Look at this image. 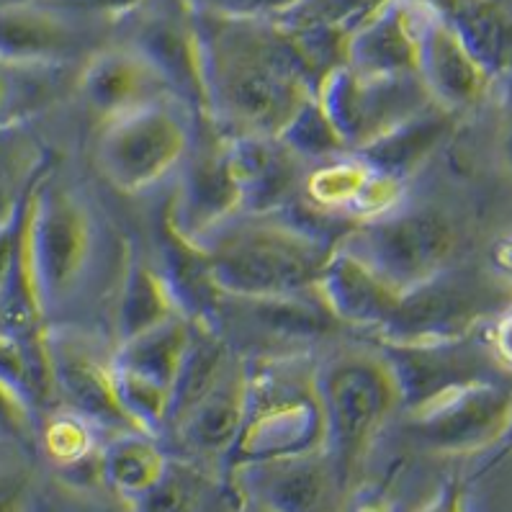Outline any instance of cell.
<instances>
[{
    "mask_svg": "<svg viewBox=\"0 0 512 512\" xmlns=\"http://www.w3.org/2000/svg\"><path fill=\"white\" fill-rule=\"evenodd\" d=\"M165 469L168 461L147 433H119L101 458L106 482L139 505L163 479Z\"/></svg>",
    "mask_w": 512,
    "mask_h": 512,
    "instance_id": "d4e9b609",
    "label": "cell"
},
{
    "mask_svg": "<svg viewBox=\"0 0 512 512\" xmlns=\"http://www.w3.org/2000/svg\"><path fill=\"white\" fill-rule=\"evenodd\" d=\"M317 389L325 417V451L343 489L402 404L397 381L384 356L348 353L317 376Z\"/></svg>",
    "mask_w": 512,
    "mask_h": 512,
    "instance_id": "277c9868",
    "label": "cell"
},
{
    "mask_svg": "<svg viewBox=\"0 0 512 512\" xmlns=\"http://www.w3.org/2000/svg\"><path fill=\"white\" fill-rule=\"evenodd\" d=\"M196 34L201 98L232 137H278L312 101V70L286 26L196 13Z\"/></svg>",
    "mask_w": 512,
    "mask_h": 512,
    "instance_id": "6da1fadb",
    "label": "cell"
},
{
    "mask_svg": "<svg viewBox=\"0 0 512 512\" xmlns=\"http://www.w3.org/2000/svg\"><path fill=\"white\" fill-rule=\"evenodd\" d=\"M484 302L487 294L474 281L443 271L402 291L392 320L381 330L392 343L464 338L487 312Z\"/></svg>",
    "mask_w": 512,
    "mask_h": 512,
    "instance_id": "7c38bea8",
    "label": "cell"
},
{
    "mask_svg": "<svg viewBox=\"0 0 512 512\" xmlns=\"http://www.w3.org/2000/svg\"><path fill=\"white\" fill-rule=\"evenodd\" d=\"M175 314H181V309H178L165 276H160L155 268L145 266V263H134L124 291H121L119 320H116L121 343L152 330Z\"/></svg>",
    "mask_w": 512,
    "mask_h": 512,
    "instance_id": "484cf974",
    "label": "cell"
},
{
    "mask_svg": "<svg viewBox=\"0 0 512 512\" xmlns=\"http://www.w3.org/2000/svg\"><path fill=\"white\" fill-rule=\"evenodd\" d=\"M80 34L75 26L44 6L0 8V62L49 65L75 55Z\"/></svg>",
    "mask_w": 512,
    "mask_h": 512,
    "instance_id": "7402d4cb",
    "label": "cell"
},
{
    "mask_svg": "<svg viewBox=\"0 0 512 512\" xmlns=\"http://www.w3.org/2000/svg\"><path fill=\"white\" fill-rule=\"evenodd\" d=\"M193 338V325L175 314L152 330L124 340L114 356L119 397L147 435L168 425L170 394Z\"/></svg>",
    "mask_w": 512,
    "mask_h": 512,
    "instance_id": "9c48e42d",
    "label": "cell"
},
{
    "mask_svg": "<svg viewBox=\"0 0 512 512\" xmlns=\"http://www.w3.org/2000/svg\"><path fill=\"white\" fill-rule=\"evenodd\" d=\"M317 291L327 309L335 314V320L363 327H384L392 320L399 296H402L392 284H386L374 268L343 245L332 250L327 258L320 281H317Z\"/></svg>",
    "mask_w": 512,
    "mask_h": 512,
    "instance_id": "d6986e66",
    "label": "cell"
},
{
    "mask_svg": "<svg viewBox=\"0 0 512 512\" xmlns=\"http://www.w3.org/2000/svg\"><path fill=\"white\" fill-rule=\"evenodd\" d=\"M325 448L317 376L289 361L247 371V410L232 448L235 464L299 456Z\"/></svg>",
    "mask_w": 512,
    "mask_h": 512,
    "instance_id": "3957f363",
    "label": "cell"
},
{
    "mask_svg": "<svg viewBox=\"0 0 512 512\" xmlns=\"http://www.w3.org/2000/svg\"><path fill=\"white\" fill-rule=\"evenodd\" d=\"M80 88L93 114L109 121L147 103L165 101L175 85L157 62L134 44L93 57L85 67Z\"/></svg>",
    "mask_w": 512,
    "mask_h": 512,
    "instance_id": "2e32d148",
    "label": "cell"
},
{
    "mask_svg": "<svg viewBox=\"0 0 512 512\" xmlns=\"http://www.w3.org/2000/svg\"><path fill=\"white\" fill-rule=\"evenodd\" d=\"M278 137L294 155L307 160H332L345 150L343 137L332 127L330 116L325 114L317 96H312V101L286 124Z\"/></svg>",
    "mask_w": 512,
    "mask_h": 512,
    "instance_id": "4316f807",
    "label": "cell"
},
{
    "mask_svg": "<svg viewBox=\"0 0 512 512\" xmlns=\"http://www.w3.org/2000/svg\"><path fill=\"white\" fill-rule=\"evenodd\" d=\"M193 13L222 19H281L312 0H183Z\"/></svg>",
    "mask_w": 512,
    "mask_h": 512,
    "instance_id": "83f0119b",
    "label": "cell"
},
{
    "mask_svg": "<svg viewBox=\"0 0 512 512\" xmlns=\"http://www.w3.org/2000/svg\"><path fill=\"white\" fill-rule=\"evenodd\" d=\"M37 404L16 392L6 381H0V433L8 435L21 446L37 440Z\"/></svg>",
    "mask_w": 512,
    "mask_h": 512,
    "instance_id": "f1b7e54d",
    "label": "cell"
},
{
    "mask_svg": "<svg viewBox=\"0 0 512 512\" xmlns=\"http://www.w3.org/2000/svg\"><path fill=\"white\" fill-rule=\"evenodd\" d=\"M183 163L170 227L188 242H196L235 217V211L242 209V199L229 168L227 142L204 147L196 155L188 152Z\"/></svg>",
    "mask_w": 512,
    "mask_h": 512,
    "instance_id": "9a60e30c",
    "label": "cell"
},
{
    "mask_svg": "<svg viewBox=\"0 0 512 512\" xmlns=\"http://www.w3.org/2000/svg\"><path fill=\"white\" fill-rule=\"evenodd\" d=\"M247 410V366L229 358L209 392L170 425L188 451L199 456H232Z\"/></svg>",
    "mask_w": 512,
    "mask_h": 512,
    "instance_id": "ac0fdd59",
    "label": "cell"
},
{
    "mask_svg": "<svg viewBox=\"0 0 512 512\" xmlns=\"http://www.w3.org/2000/svg\"><path fill=\"white\" fill-rule=\"evenodd\" d=\"M314 96L343 137L345 147L356 150L433 103L420 75L371 78L350 70L343 62L322 75Z\"/></svg>",
    "mask_w": 512,
    "mask_h": 512,
    "instance_id": "ba28073f",
    "label": "cell"
},
{
    "mask_svg": "<svg viewBox=\"0 0 512 512\" xmlns=\"http://www.w3.org/2000/svg\"><path fill=\"white\" fill-rule=\"evenodd\" d=\"M193 245L222 296H284L317 289L332 247L289 219L224 222Z\"/></svg>",
    "mask_w": 512,
    "mask_h": 512,
    "instance_id": "7a4b0ae2",
    "label": "cell"
},
{
    "mask_svg": "<svg viewBox=\"0 0 512 512\" xmlns=\"http://www.w3.org/2000/svg\"><path fill=\"white\" fill-rule=\"evenodd\" d=\"M417 75L443 109L471 106L487 88V67L476 60L456 26L435 11H428L422 24Z\"/></svg>",
    "mask_w": 512,
    "mask_h": 512,
    "instance_id": "e0dca14e",
    "label": "cell"
},
{
    "mask_svg": "<svg viewBox=\"0 0 512 512\" xmlns=\"http://www.w3.org/2000/svg\"><path fill=\"white\" fill-rule=\"evenodd\" d=\"M446 116L443 106L433 109V103H430L415 116L404 119L402 124L376 137L374 142L363 145L358 150L361 160L371 165L376 173L397 181L438 145V139L446 134Z\"/></svg>",
    "mask_w": 512,
    "mask_h": 512,
    "instance_id": "cb8c5ba5",
    "label": "cell"
},
{
    "mask_svg": "<svg viewBox=\"0 0 512 512\" xmlns=\"http://www.w3.org/2000/svg\"><path fill=\"white\" fill-rule=\"evenodd\" d=\"M235 466H240L245 474V487L266 510H314L325 502L330 484H338L330 456H322V448L299 456Z\"/></svg>",
    "mask_w": 512,
    "mask_h": 512,
    "instance_id": "44dd1931",
    "label": "cell"
},
{
    "mask_svg": "<svg viewBox=\"0 0 512 512\" xmlns=\"http://www.w3.org/2000/svg\"><path fill=\"white\" fill-rule=\"evenodd\" d=\"M6 111H8V83L0 78V124L11 119V116H6Z\"/></svg>",
    "mask_w": 512,
    "mask_h": 512,
    "instance_id": "1f68e13d",
    "label": "cell"
},
{
    "mask_svg": "<svg viewBox=\"0 0 512 512\" xmlns=\"http://www.w3.org/2000/svg\"><path fill=\"white\" fill-rule=\"evenodd\" d=\"M430 8L422 0H379L348 29L343 65L371 78L417 75L422 24Z\"/></svg>",
    "mask_w": 512,
    "mask_h": 512,
    "instance_id": "8fae6325",
    "label": "cell"
},
{
    "mask_svg": "<svg viewBox=\"0 0 512 512\" xmlns=\"http://www.w3.org/2000/svg\"><path fill=\"white\" fill-rule=\"evenodd\" d=\"M47 152L26 121L0 124V229L11 227L37 188Z\"/></svg>",
    "mask_w": 512,
    "mask_h": 512,
    "instance_id": "603a6c76",
    "label": "cell"
},
{
    "mask_svg": "<svg viewBox=\"0 0 512 512\" xmlns=\"http://www.w3.org/2000/svg\"><path fill=\"white\" fill-rule=\"evenodd\" d=\"M49 366L55 389L73 404V410L85 422L103 430L119 433H145L129 415L119 397L114 361H103L91 345L75 335H52L47 338Z\"/></svg>",
    "mask_w": 512,
    "mask_h": 512,
    "instance_id": "4fadbf2b",
    "label": "cell"
},
{
    "mask_svg": "<svg viewBox=\"0 0 512 512\" xmlns=\"http://www.w3.org/2000/svg\"><path fill=\"white\" fill-rule=\"evenodd\" d=\"M410 415L412 435L433 451H474L505 433L510 394L492 379L474 381L420 404Z\"/></svg>",
    "mask_w": 512,
    "mask_h": 512,
    "instance_id": "30bf717a",
    "label": "cell"
},
{
    "mask_svg": "<svg viewBox=\"0 0 512 512\" xmlns=\"http://www.w3.org/2000/svg\"><path fill=\"white\" fill-rule=\"evenodd\" d=\"M229 168L240 188L242 206L250 211L281 209L299 183V160L281 137L237 134L227 139Z\"/></svg>",
    "mask_w": 512,
    "mask_h": 512,
    "instance_id": "ffe728a7",
    "label": "cell"
},
{
    "mask_svg": "<svg viewBox=\"0 0 512 512\" xmlns=\"http://www.w3.org/2000/svg\"><path fill=\"white\" fill-rule=\"evenodd\" d=\"M78 6L88 8V11L106 13V16H124L139 8L145 0H75Z\"/></svg>",
    "mask_w": 512,
    "mask_h": 512,
    "instance_id": "4dcf8cb0",
    "label": "cell"
},
{
    "mask_svg": "<svg viewBox=\"0 0 512 512\" xmlns=\"http://www.w3.org/2000/svg\"><path fill=\"white\" fill-rule=\"evenodd\" d=\"M384 358L392 368L399 389V402L410 410L458 386L487 381L492 366L487 353L464 338L428 340V343H392L386 345Z\"/></svg>",
    "mask_w": 512,
    "mask_h": 512,
    "instance_id": "5bb4252c",
    "label": "cell"
},
{
    "mask_svg": "<svg viewBox=\"0 0 512 512\" xmlns=\"http://www.w3.org/2000/svg\"><path fill=\"white\" fill-rule=\"evenodd\" d=\"M47 448L62 464H78L88 453V430L83 417H57L47 430Z\"/></svg>",
    "mask_w": 512,
    "mask_h": 512,
    "instance_id": "f546056e",
    "label": "cell"
},
{
    "mask_svg": "<svg viewBox=\"0 0 512 512\" xmlns=\"http://www.w3.org/2000/svg\"><path fill=\"white\" fill-rule=\"evenodd\" d=\"M188 152L191 129L165 98L103 121L96 163L111 186L139 193L178 170Z\"/></svg>",
    "mask_w": 512,
    "mask_h": 512,
    "instance_id": "5b68a950",
    "label": "cell"
},
{
    "mask_svg": "<svg viewBox=\"0 0 512 512\" xmlns=\"http://www.w3.org/2000/svg\"><path fill=\"white\" fill-rule=\"evenodd\" d=\"M343 247L374 268L386 284L402 291L438 276L456 253L458 235L438 209H407L361 224Z\"/></svg>",
    "mask_w": 512,
    "mask_h": 512,
    "instance_id": "8992f818",
    "label": "cell"
},
{
    "mask_svg": "<svg viewBox=\"0 0 512 512\" xmlns=\"http://www.w3.org/2000/svg\"><path fill=\"white\" fill-rule=\"evenodd\" d=\"M26 237L39 299L47 314L49 307L73 294L91 266V211L65 188H34Z\"/></svg>",
    "mask_w": 512,
    "mask_h": 512,
    "instance_id": "52a82bcc",
    "label": "cell"
}]
</instances>
